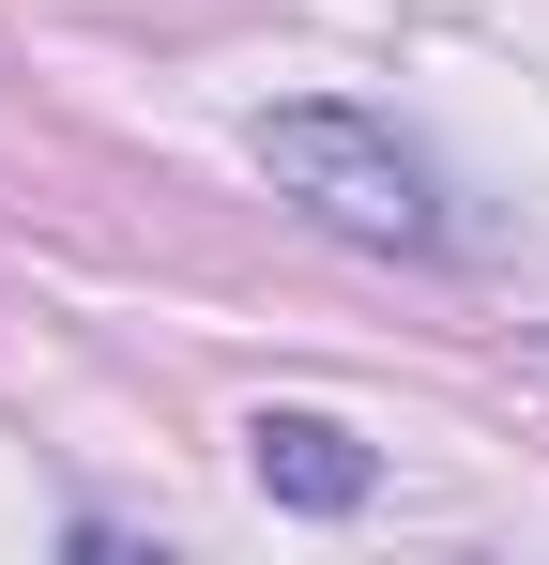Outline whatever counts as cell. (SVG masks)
<instances>
[{
  "label": "cell",
  "mask_w": 549,
  "mask_h": 565,
  "mask_svg": "<svg viewBox=\"0 0 549 565\" xmlns=\"http://www.w3.org/2000/svg\"><path fill=\"white\" fill-rule=\"evenodd\" d=\"M260 169L274 199H305L321 230H352V245H443V199L428 169L397 153V122H366V107H260Z\"/></svg>",
  "instance_id": "1"
},
{
  "label": "cell",
  "mask_w": 549,
  "mask_h": 565,
  "mask_svg": "<svg viewBox=\"0 0 549 565\" xmlns=\"http://www.w3.org/2000/svg\"><path fill=\"white\" fill-rule=\"evenodd\" d=\"M245 473H260L274 504H305V520H352L366 489H381V459H366L336 413H245Z\"/></svg>",
  "instance_id": "2"
}]
</instances>
